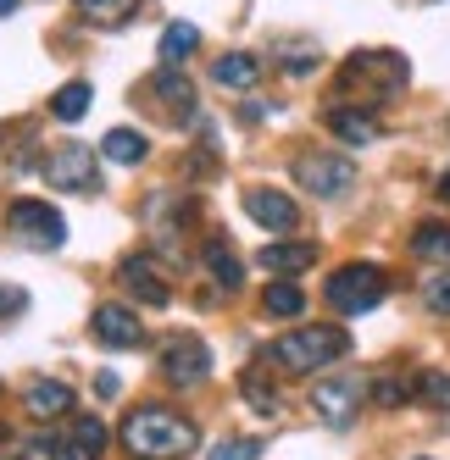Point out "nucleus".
<instances>
[{
  "instance_id": "nucleus-1",
  "label": "nucleus",
  "mask_w": 450,
  "mask_h": 460,
  "mask_svg": "<svg viewBox=\"0 0 450 460\" xmlns=\"http://www.w3.org/2000/svg\"><path fill=\"white\" fill-rule=\"evenodd\" d=\"M122 444L140 460H184L201 444V427L189 416H178L173 405H134L122 421Z\"/></svg>"
},
{
  "instance_id": "nucleus-2",
  "label": "nucleus",
  "mask_w": 450,
  "mask_h": 460,
  "mask_svg": "<svg viewBox=\"0 0 450 460\" xmlns=\"http://www.w3.org/2000/svg\"><path fill=\"white\" fill-rule=\"evenodd\" d=\"M350 349V339L339 333V327H295V333H284V339H273V367L278 372H289V377H306V372H323V367H334V360Z\"/></svg>"
},
{
  "instance_id": "nucleus-3",
  "label": "nucleus",
  "mask_w": 450,
  "mask_h": 460,
  "mask_svg": "<svg viewBox=\"0 0 450 460\" xmlns=\"http://www.w3.org/2000/svg\"><path fill=\"white\" fill-rule=\"evenodd\" d=\"M383 294H390V272L373 267V261H350L328 278V305L339 316H367L383 305Z\"/></svg>"
},
{
  "instance_id": "nucleus-4",
  "label": "nucleus",
  "mask_w": 450,
  "mask_h": 460,
  "mask_svg": "<svg viewBox=\"0 0 450 460\" xmlns=\"http://www.w3.org/2000/svg\"><path fill=\"white\" fill-rule=\"evenodd\" d=\"M6 234H12L17 250L50 255V250L68 244V222H61V211L45 206V200H12V211H6Z\"/></svg>"
},
{
  "instance_id": "nucleus-5",
  "label": "nucleus",
  "mask_w": 450,
  "mask_h": 460,
  "mask_svg": "<svg viewBox=\"0 0 450 460\" xmlns=\"http://www.w3.org/2000/svg\"><path fill=\"white\" fill-rule=\"evenodd\" d=\"M162 377H167L173 388H195V383H206V377H212V349H206V339H195V333H173V339L162 344Z\"/></svg>"
},
{
  "instance_id": "nucleus-6",
  "label": "nucleus",
  "mask_w": 450,
  "mask_h": 460,
  "mask_svg": "<svg viewBox=\"0 0 450 460\" xmlns=\"http://www.w3.org/2000/svg\"><path fill=\"white\" fill-rule=\"evenodd\" d=\"M40 449H45V460H101V449H106V421L73 416L61 433H45Z\"/></svg>"
},
{
  "instance_id": "nucleus-7",
  "label": "nucleus",
  "mask_w": 450,
  "mask_h": 460,
  "mask_svg": "<svg viewBox=\"0 0 450 460\" xmlns=\"http://www.w3.org/2000/svg\"><path fill=\"white\" fill-rule=\"evenodd\" d=\"M345 84H373V94H400L406 89V56L395 50H362L345 61Z\"/></svg>"
},
{
  "instance_id": "nucleus-8",
  "label": "nucleus",
  "mask_w": 450,
  "mask_h": 460,
  "mask_svg": "<svg viewBox=\"0 0 450 460\" xmlns=\"http://www.w3.org/2000/svg\"><path fill=\"white\" fill-rule=\"evenodd\" d=\"M45 178H50L61 194H89L94 183H101V161H94V150H84V145H61V150L45 161Z\"/></svg>"
},
{
  "instance_id": "nucleus-9",
  "label": "nucleus",
  "mask_w": 450,
  "mask_h": 460,
  "mask_svg": "<svg viewBox=\"0 0 450 460\" xmlns=\"http://www.w3.org/2000/svg\"><path fill=\"white\" fill-rule=\"evenodd\" d=\"M362 400H367L362 377H328V383L311 388V405H317V416H323L328 427H350L356 411H362Z\"/></svg>"
},
{
  "instance_id": "nucleus-10",
  "label": "nucleus",
  "mask_w": 450,
  "mask_h": 460,
  "mask_svg": "<svg viewBox=\"0 0 450 460\" xmlns=\"http://www.w3.org/2000/svg\"><path fill=\"white\" fill-rule=\"evenodd\" d=\"M289 172H295V183L306 189V194H345L350 189V178H356V167H350V161L345 155H295V167H289Z\"/></svg>"
},
{
  "instance_id": "nucleus-11",
  "label": "nucleus",
  "mask_w": 450,
  "mask_h": 460,
  "mask_svg": "<svg viewBox=\"0 0 450 460\" xmlns=\"http://www.w3.org/2000/svg\"><path fill=\"white\" fill-rule=\"evenodd\" d=\"M117 283H122L128 294H134L140 305H150V311H162V305H173V283H167L162 272L150 267V255H128L122 267H117Z\"/></svg>"
},
{
  "instance_id": "nucleus-12",
  "label": "nucleus",
  "mask_w": 450,
  "mask_h": 460,
  "mask_svg": "<svg viewBox=\"0 0 450 460\" xmlns=\"http://www.w3.org/2000/svg\"><path fill=\"white\" fill-rule=\"evenodd\" d=\"M245 217H250L256 227H267V234H289V227L301 222V206L289 200L284 189H250V194H245Z\"/></svg>"
},
{
  "instance_id": "nucleus-13",
  "label": "nucleus",
  "mask_w": 450,
  "mask_h": 460,
  "mask_svg": "<svg viewBox=\"0 0 450 460\" xmlns=\"http://www.w3.org/2000/svg\"><path fill=\"white\" fill-rule=\"evenodd\" d=\"M94 339H101L106 349H140L145 327H140V316L128 305H101L94 311Z\"/></svg>"
},
{
  "instance_id": "nucleus-14",
  "label": "nucleus",
  "mask_w": 450,
  "mask_h": 460,
  "mask_svg": "<svg viewBox=\"0 0 450 460\" xmlns=\"http://www.w3.org/2000/svg\"><path fill=\"white\" fill-rule=\"evenodd\" d=\"M323 122H328V134L345 139V145H373L378 139V122H373L367 106H328Z\"/></svg>"
},
{
  "instance_id": "nucleus-15",
  "label": "nucleus",
  "mask_w": 450,
  "mask_h": 460,
  "mask_svg": "<svg viewBox=\"0 0 450 460\" xmlns=\"http://www.w3.org/2000/svg\"><path fill=\"white\" fill-rule=\"evenodd\" d=\"M22 405H28V416H40V421L68 416V411H73V388H68V383H56V377H40L34 388L22 394Z\"/></svg>"
},
{
  "instance_id": "nucleus-16",
  "label": "nucleus",
  "mask_w": 450,
  "mask_h": 460,
  "mask_svg": "<svg viewBox=\"0 0 450 460\" xmlns=\"http://www.w3.org/2000/svg\"><path fill=\"white\" fill-rule=\"evenodd\" d=\"M94 155L117 161V167H140V161L150 155V139L134 134V128H106V139H101V150H94Z\"/></svg>"
},
{
  "instance_id": "nucleus-17",
  "label": "nucleus",
  "mask_w": 450,
  "mask_h": 460,
  "mask_svg": "<svg viewBox=\"0 0 450 460\" xmlns=\"http://www.w3.org/2000/svg\"><path fill=\"white\" fill-rule=\"evenodd\" d=\"M212 78H217L222 89H256V78H262V61H256L250 50H229V56H217Z\"/></svg>"
},
{
  "instance_id": "nucleus-18",
  "label": "nucleus",
  "mask_w": 450,
  "mask_h": 460,
  "mask_svg": "<svg viewBox=\"0 0 450 460\" xmlns=\"http://www.w3.org/2000/svg\"><path fill=\"white\" fill-rule=\"evenodd\" d=\"M262 311H267L273 322H295V316H306V294H301V283H289V278L267 283V288H262Z\"/></svg>"
},
{
  "instance_id": "nucleus-19",
  "label": "nucleus",
  "mask_w": 450,
  "mask_h": 460,
  "mask_svg": "<svg viewBox=\"0 0 450 460\" xmlns=\"http://www.w3.org/2000/svg\"><path fill=\"white\" fill-rule=\"evenodd\" d=\"M311 261H317V244H267L262 250V267L267 272H278V278H295V272H306L311 267Z\"/></svg>"
},
{
  "instance_id": "nucleus-20",
  "label": "nucleus",
  "mask_w": 450,
  "mask_h": 460,
  "mask_svg": "<svg viewBox=\"0 0 450 460\" xmlns=\"http://www.w3.org/2000/svg\"><path fill=\"white\" fill-rule=\"evenodd\" d=\"M206 267H212L217 288H229V294L245 283V267H239V255H234V244H229V239H212V244H206Z\"/></svg>"
},
{
  "instance_id": "nucleus-21",
  "label": "nucleus",
  "mask_w": 450,
  "mask_h": 460,
  "mask_svg": "<svg viewBox=\"0 0 450 460\" xmlns=\"http://www.w3.org/2000/svg\"><path fill=\"white\" fill-rule=\"evenodd\" d=\"M89 101H94V89H89L84 78H73V84H61V89L50 94V111H56V122H84Z\"/></svg>"
},
{
  "instance_id": "nucleus-22",
  "label": "nucleus",
  "mask_w": 450,
  "mask_h": 460,
  "mask_svg": "<svg viewBox=\"0 0 450 460\" xmlns=\"http://www.w3.org/2000/svg\"><path fill=\"white\" fill-rule=\"evenodd\" d=\"M156 101L178 106L184 117H201V111H195V84H189L184 73H173V67H162V73H156Z\"/></svg>"
},
{
  "instance_id": "nucleus-23",
  "label": "nucleus",
  "mask_w": 450,
  "mask_h": 460,
  "mask_svg": "<svg viewBox=\"0 0 450 460\" xmlns=\"http://www.w3.org/2000/svg\"><path fill=\"white\" fill-rule=\"evenodd\" d=\"M201 45V28L195 22H167V34H162V67H178L184 56H195Z\"/></svg>"
},
{
  "instance_id": "nucleus-24",
  "label": "nucleus",
  "mask_w": 450,
  "mask_h": 460,
  "mask_svg": "<svg viewBox=\"0 0 450 460\" xmlns=\"http://www.w3.org/2000/svg\"><path fill=\"white\" fill-rule=\"evenodd\" d=\"M140 12V0H78V17L84 22H101V28H117Z\"/></svg>"
},
{
  "instance_id": "nucleus-25",
  "label": "nucleus",
  "mask_w": 450,
  "mask_h": 460,
  "mask_svg": "<svg viewBox=\"0 0 450 460\" xmlns=\"http://www.w3.org/2000/svg\"><path fill=\"white\" fill-rule=\"evenodd\" d=\"M411 250L428 255V261H450V222H423L411 234Z\"/></svg>"
},
{
  "instance_id": "nucleus-26",
  "label": "nucleus",
  "mask_w": 450,
  "mask_h": 460,
  "mask_svg": "<svg viewBox=\"0 0 450 460\" xmlns=\"http://www.w3.org/2000/svg\"><path fill=\"white\" fill-rule=\"evenodd\" d=\"M278 61H284V73L306 78V73L317 67V45H311V40H306V45H295V40H278Z\"/></svg>"
},
{
  "instance_id": "nucleus-27",
  "label": "nucleus",
  "mask_w": 450,
  "mask_h": 460,
  "mask_svg": "<svg viewBox=\"0 0 450 460\" xmlns=\"http://www.w3.org/2000/svg\"><path fill=\"white\" fill-rule=\"evenodd\" d=\"M367 394H373V405H383V411H395V405L417 400L406 377H373V388H367Z\"/></svg>"
},
{
  "instance_id": "nucleus-28",
  "label": "nucleus",
  "mask_w": 450,
  "mask_h": 460,
  "mask_svg": "<svg viewBox=\"0 0 450 460\" xmlns=\"http://www.w3.org/2000/svg\"><path fill=\"white\" fill-rule=\"evenodd\" d=\"M239 394H245V405H256L262 416H273V411H278V394L267 388V377H262V372H245V377H239Z\"/></svg>"
},
{
  "instance_id": "nucleus-29",
  "label": "nucleus",
  "mask_w": 450,
  "mask_h": 460,
  "mask_svg": "<svg viewBox=\"0 0 450 460\" xmlns=\"http://www.w3.org/2000/svg\"><path fill=\"white\" fill-rule=\"evenodd\" d=\"M411 394L417 400H428V405H439V411H450V372H423L411 383Z\"/></svg>"
},
{
  "instance_id": "nucleus-30",
  "label": "nucleus",
  "mask_w": 450,
  "mask_h": 460,
  "mask_svg": "<svg viewBox=\"0 0 450 460\" xmlns=\"http://www.w3.org/2000/svg\"><path fill=\"white\" fill-rule=\"evenodd\" d=\"M256 455H262V438H222L212 449V460H256Z\"/></svg>"
},
{
  "instance_id": "nucleus-31",
  "label": "nucleus",
  "mask_w": 450,
  "mask_h": 460,
  "mask_svg": "<svg viewBox=\"0 0 450 460\" xmlns=\"http://www.w3.org/2000/svg\"><path fill=\"white\" fill-rule=\"evenodd\" d=\"M423 300H428V311L450 316V272H439V278H428V283H423Z\"/></svg>"
},
{
  "instance_id": "nucleus-32",
  "label": "nucleus",
  "mask_w": 450,
  "mask_h": 460,
  "mask_svg": "<svg viewBox=\"0 0 450 460\" xmlns=\"http://www.w3.org/2000/svg\"><path fill=\"white\" fill-rule=\"evenodd\" d=\"M28 311V288H12V283H0V322H12Z\"/></svg>"
},
{
  "instance_id": "nucleus-33",
  "label": "nucleus",
  "mask_w": 450,
  "mask_h": 460,
  "mask_svg": "<svg viewBox=\"0 0 450 460\" xmlns=\"http://www.w3.org/2000/svg\"><path fill=\"white\" fill-rule=\"evenodd\" d=\"M117 394H122V377H117V372H94V400H106V405H112Z\"/></svg>"
},
{
  "instance_id": "nucleus-34",
  "label": "nucleus",
  "mask_w": 450,
  "mask_h": 460,
  "mask_svg": "<svg viewBox=\"0 0 450 460\" xmlns=\"http://www.w3.org/2000/svg\"><path fill=\"white\" fill-rule=\"evenodd\" d=\"M439 200H450V172H445V178H439Z\"/></svg>"
},
{
  "instance_id": "nucleus-35",
  "label": "nucleus",
  "mask_w": 450,
  "mask_h": 460,
  "mask_svg": "<svg viewBox=\"0 0 450 460\" xmlns=\"http://www.w3.org/2000/svg\"><path fill=\"white\" fill-rule=\"evenodd\" d=\"M22 6V0H0V17H6V12H17Z\"/></svg>"
}]
</instances>
